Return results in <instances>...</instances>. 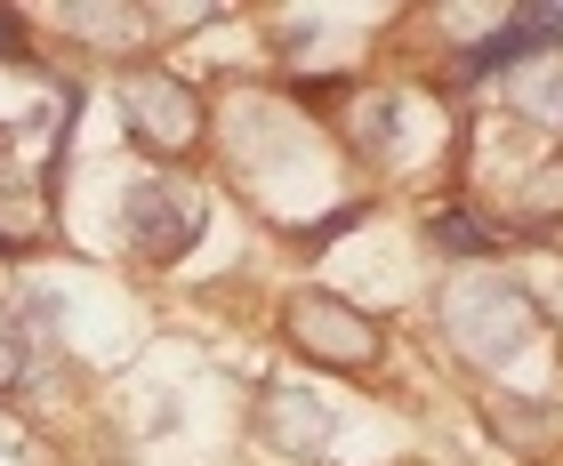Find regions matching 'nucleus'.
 Segmentation results:
<instances>
[{
	"label": "nucleus",
	"instance_id": "obj_1",
	"mask_svg": "<svg viewBox=\"0 0 563 466\" xmlns=\"http://www.w3.org/2000/svg\"><path fill=\"white\" fill-rule=\"evenodd\" d=\"M137 233H145V249L153 257H177V249H186L194 242V193H162V186H145L137 193Z\"/></svg>",
	"mask_w": 563,
	"mask_h": 466
},
{
	"label": "nucleus",
	"instance_id": "obj_2",
	"mask_svg": "<svg viewBox=\"0 0 563 466\" xmlns=\"http://www.w3.org/2000/svg\"><path fill=\"white\" fill-rule=\"evenodd\" d=\"M16 370V339H9V322H0V378Z\"/></svg>",
	"mask_w": 563,
	"mask_h": 466
},
{
	"label": "nucleus",
	"instance_id": "obj_3",
	"mask_svg": "<svg viewBox=\"0 0 563 466\" xmlns=\"http://www.w3.org/2000/svg\"><path fill=\"white\" fill-rule=\"evenodd\" d=\"M9 48H16V24H9V16H0V57H9Z\"/></svg>",
	"mask_w": 563,
	"mask_h": 466
}]
</instances>
